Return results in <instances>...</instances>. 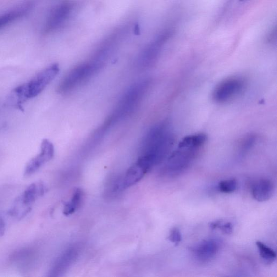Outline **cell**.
<instances>
[{
	"mask_svg": "<svg viewBox=\"0 0 277 277\" xmlns=\"http://www.w3.org/2000/svg\"><path fill=\"white\" fill-rule=\"evenodd\" d=\"M54 156V148L51 142L48 140H43L39 154L28 163L24 172L25 176L34 174L42 166L50 161Z\"/></svg>",
	"mask_w": 277,
	"mask_h": 277,
	"instance_id": "52a82bcc",
	"label": "cell"
},
{
	"mask_svg": "<svg viewBox=\"0 0 277 277\" xmlns=\"http://www.w3.org/2000/svg\"><path fill=\"white\" fill-rule=\"evenodd\" d=\"M76 256V252L74 249L66 251L54 263L50 271V276H59L67 269Z\"/></svg>",
	"mask_w": 277,
	"mask_h": 277,
	"instance_id": "7c38bea8",
	"label": "cell"
},
{
	"mask_svg": "<svg viewBox=\"0 0 277 277\" xmlns=\"http://www.w3.org/2000/svg\"><path fill=\"white\" fill-rule=\"evenodd\" d=\"M237 187V182L235 179L221 181L218 185L219 190L224 193H231L235 192Z\"/></svg>",
	"mask_w": 277,
	"mask_h": 277,
	"instance_id": "2e32d148",
	"label": "cell"
},
{
	"mask_svg": "<svg viewBox=\"0 0 277 277\" xmlns=\"http://www.w3.org/2000/svg\"><path fill=\"white\" fill-rule=\"evenodd\" d=\"M256 245L260 257L266 263L270 264L274 262L276 259V253L272 248H270L260 241L256 242Z\"/></svg>",
	"mask_w": 277,
	"mask_h": 277,
	"instance_id": "9a60e30c",
	"label": "cell"
},
{
	"mask_svg": "<svg viewBox=\"0 0 277 277\" xmlns=\"http://www.w3.org/2000/svg\"><path fill=\"white\" fill-rule=\"evenodd\" d=\"M147 82L144 81L137 83L130 88L121 99L111 119L108 121V123L126 117L131 113L143 97L147 87Z\"/></svg>",
	"mask_w": 277,
	"mask_h": 277,
	"instance_id": "277c9868",
	"label": "cell"
},
{
	"mask_svg": "<svg viewBox=\"0 0 277 277\" xmlns=\"http://www.w3.org/2000/svg\"><path fill=\"white\" fill-rule=\"evenodd\" d=\"M59 66L54 64L35 76L29 82L15 88L10 101L21 106L27 100L35 98L40 94L58 74Z\"/></svg>",
	"mask_w": 277,
	"mask_h": 277,
	"instance_id": "7a4b0ae2",
	"label": "cell"
},
{
	"mask_svg": "<svg viewBox=\"0 0 277 277\" xmlns=\"http://www.w3.org/2000/svg\"><path fill=\"white\" fill-rule=\"evenodd\" d=\"M218 229L222 231L224 234H231L233 230V225L230 222L224 223L223 221L219 226Z\"/></svg>",
	"mask_w": 277,
	"mask_h": 277,
	"instance_id": "d6986e66",
	"label": "cell"
},
{
	"mask_svg": "<svg viewBox=\"0 0 277 277\" xmlns=\"http://www.w3.org/2000/svg\"><path fill=\"white\" fill-rule=\"evenodd\" d=\"M149 171L145 165L137 160L127 171L123 179L116 185V190H124L135 185L142 180Z\"/></svg>",
	"mask_w": 277,
	"mask_h": 277,
	"instance_id": "9c48e42d",
	"label": "cell"
},
{
	"mask_svg": "<svg viewBox=\"0 0 277 277\" xmlns=\"http://www.w3.org/2000/svg\"><path fill=\"white\" fill-rule=\"evenodd\" d=\"M101 62L95 58L92 62L77 66L61 82L59 87V92H69L84 83L95 73L101 66Z\"/></svg>",
	"mask_w": 277,
	"mask_h": 277,
	"instance_id": "3957f363",
	"label": "cell"
},
{
	"mask_svg": "<svg viewBox=\"0 0 277 277\" xmlns=\"http://www.w3.org/2000/svg\"><path fill=\"white\" fill-rule=\"evenodd\" d=\"M246 82L242 77L232 76L221 81L213 92L215 102L225 103L239 95L244 89Z\"/></svg>",
	"mask_w": 277,
	"mask_h": 277,
	"instance_id": "8992f818",
	"label": "cell"
},
{
	"mask_svg": "<svg viewBox=\"0 0 277 277\" xmlns=\"http://www.w3.org/2000/svg\"><path fill=\"white\" fill-rule=\"evenodd\" d=\"M277 38V30L276 26H275L270 30L269 34L267 35V40L270 45H273L276 43Z\"/></svg>",
	"mask_w": 277,
	"mask_h": 277,
	"instance_id": "ac0fdd59",
	"label": "cell"
},
{
	"mask_svg": "<svg viewBox=\"0 0 277 277\" xmlns=\"http://www.w3.org/2000/svg\"><path fill=\"white\" fill-rule=\"evenodd\" d=\"M246 1H247V0H239V1H240V2H244Z\"/></svg>",
	"mask_w": 277,
	"mask_h": 277,
	"instance_id": "7402d4cb",
	"label": "cell"
},
{
	"mask_svg": "<svg viewBox=\"0 0 277 277\" xmlns=\"http://www.w3.org/2000/svg\"><path fill=\"white\" fill-rule=\"evenodd\" d=\"M84 193L80 188L76 189L70 201L64 205L63 213L65 216H69L74 213L80 207Z\"/></svg>",
	"mask_w": 277,
	"mask_h": 277,
	"instance_id": "5bb4252c",
	"label": "cell"
},
{
	"mask_svg": "<svg viewBox=\"0 0 277 277\" xmlns=\"http://www.w3.org/2000/svg\"><path fill=\"white\" fill-rule=\"evenodd\" d=\"M274 192V184L269 179H260L255 182L252 187L253 197L259 202L269 200L273 197Z\"/></svg>",
	"mask_w": 277,
	"mask_h": 277,
	"instance_id": "8fae6325",
	"label": "cell"
},
{
	"mask_svg": "<svg viewBox=\"0 0 277 277\" xmlns=\"http://www.w3.org/2000/svg\"><path fill=\"white\" fill-rule=\"evenodd\" d=\"M5 228H6V223H5L4 215L1 214L0 215V237L4 235Z\"/></svg>",
	"mask_w": 277,
	"mask_h": 277,
	"instance_id": "ffe728a7",
	"label": "cell"
},
{
	"mask_svg": "<svg viewBox=\"0 0 277 277\" xmlns=\"http://www.w3.org/2000/svg\"><path fill=\"white\" fill-rule=\"evenodd\" d=\"M220 248V242L215 239L205 240L191 249L193 256L198 261L208 262L217 254Z\"/></svg>",
	"mask_w": 277,
	"mask_h": 277,
	"instance_id": "30bf717a",
	"label": "cell"
},
{
	"mask_svg": "<svg viewBox=\"0 0 277 277\" xmlns=\"http://www.w3.org/2000/svg\"><path fill=\"white\" fill-rule=\"evenodd\" d=\"M174 140L173 131L168 124H157L149 131L143 141L141 156L153 167L167 156Z\"/></svg>",
	"mask_w": 277,
	"mask_h": 277,
	"instance_id": "6da1fadb",
	"label": "cell"
},
{
	"mask_svg": "<svg viewBox=\"0 0 277 277\" xmlns=\"http://www.w3.org/2000/svg\"><path fill=\"white\" fill-rule=\"evenodd\" d=\"M222 222H223V221H221V220H218V221H214V222H212V223H211L209 224L210 228L212 229V230L218 229L219 226H220L221 223H222Z\"/></svg>",
	"mask_w": 277,
	"mask_h": 277,
	"instance_id": "44dd1931",
	"label": "cell"
},
{
	"mask_svg": "<svg viewBox=\"0 0 277 277\" xmlns=\"http://www.w3.org/2000/svg\"><path fill=\"white\" fill-rule=\"evenodd\" d=\"M74 7V3L66 2L59 4L53 9L46 22V31H53L62 26L73 13Z\"/></svg>",
	"mask_w": 277,
	"mask_h": 277,
	"instance_id": "ba28073f",
	"label": "cell"
},
{
	"mask_svg": "<svg viewBox=\"0 0 277 277\" xmlns=\"http://www.w3.org/2000/svg\"><path fill=\"white\" fill-rule=\"evenodd\" d=\"M46 191V186L41 182L32 184L16 200L15 206L10 210V215L13 217H23L22 210L26 215L30 211V205L45 195Z\"/></svg>",
	"mask_w": 277,
	"mask_h": 277,
	"instance_id": "5b68a950",
	"label": "cell"
},
{
	"mask_svg": "<svg viewBox=\"0 0 277 277\" xmlns=\"http://www.w3.org/2000/svg\"><path fill=\"white\" fill-rule=\"evenodd\" d=\"M168 239L172 242L175 243V246H178L182 240V236L180 230L176 228L172 229L170 232Z\"/></svg>",
	"mask_w": 277,
	"mask_h": 277,
	"instance_id": "e0dca14e",
	"label": "cell"
},
{
	"mask_svg": "<svg viewBox=\"0 0 277 277\" xmlns=\"http://www.w3.org/2000/svg\"><path fill=\"white\" fill-rule=\"evenodd\" d=\"M30 8V5L25 4L0 15V30L23 17L28 12Z\"/></svg>",
	"mask_w": 277,
	"mask_h": 277,
	"instance_id": "4fadbf2b",
	"label": "cell"
}]
</instances>
